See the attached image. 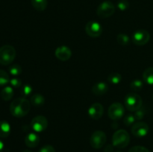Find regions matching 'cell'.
Segmentation results:
<instances>
[{"mask_svg": "<svg viewBox=\"0 0 153 152\" xmlns=\"http://www.w3.org/2000/svg\"><path fill=\"white\" fill-rule=\"evenodd\" d=\"M22 152H32V151H30V150H24Z\"/></svg>", "mask_w": 153, "mask_h": 152, "instance_id": "e575fe53", "label": "cell"}, {"mask_svg": "<svg viewBox=\"0 0 153 152\" xmlns=\"http://www.w3.org/2000/svg\"><path fill=\"white\" fill-rule=\"evenodd\" d=\"M117 7L121 11H125L129 7V2L127 0H120L118 1Z\"/></svg>", "mask_w": 153, "mask_h": 152, "instance_id": "83f0119b", "label": "cell"}, {"mask_svg": "<svg viewBox=\"0 0 153 152\" xmlns=\"http://www.w3.org/2000/svg\"><path fill=\"white\" fill-rule=\"evenodd\" d=\"M13 88L11 86H4L1 91V97L4 101H10L13 96Z\"/></svg>", "mask_w": 153, "mask_h": 152, "instance_id": "ac0fdd59", "label": "cell"}, {"mask_svg": "<svg viewBox=\"0 0 153 152\" xmlns=\"http://www.w3.org/2000/svg\"><path fill=\"white\" fill-rule=\"evenodd\" d=\"M115 6L111 1H104L99 5L97 13L100 17L108 18L111 16L115 12Z\"/></svg>", "mask_w": 153, "mask_h": 152, "instance_id": "8992f818", "label": "cell"}, {"mask_svg": "<svg viewBox=\"0 0 153 152\" xmlns=\"http://www.w3.org/2000/svg\"><path fill=\"white\" fill-rule=\"evenodd\" d=\"M16 58V50L10 45H4L0 48V64L7 66L11 63Z\"/></svg>", "mask_w": 153, "mask_h": 152, "instance_id": "3957f363", "label": "cell"}, {"mask_svg": "<svg viewBox=\"0 0 153 152\" xmlns=\"http://www.w3.org/2000/svg\"><path fill=\"white\" fill-rule=\"evenodd\" d=\"M9 83L13 88H19L22 86V80L18 77H13L10 79Z\"/></svg>", "mask_w": 153, "mask_h": 152, "instance_id": "f546056e", "label": "cell"}, {"mask_svg": "<svg viewBox=\"0 0 153 152\" xmlns=\"http://www.w3.org/2000/svg\"><path fill=\"white\" fill-rule=\"evenodd\" d=\"M31 128L35 132L40 133L44 131L48 127V120L45 116H37L31 120Z\"/></svg>", "mask_w": 153, "mask_h": 152, "instance_id": "30bf717a", "label": "cell"}, {"mask_svg": "<svg viewBox=\"0 0 153 152\" xmlns=\"http://www.w3.org/2000/svg\"><path fill=\"white\" fill-rule=\"evenodd\" d=\"M152 99H153V97H152Z\"/></svg>", "mask_w": 153, "mask_h": 152, "instance_id": "8d00e7d4", "label": "cell"}, {"mask_svg": "<svg viewBox=\"0 0 153 152\" xmlns=\"http://www.w3.org/2000/svg\"><path fill=\"white\" fill-rule=\"evenodd\" d=\"M25 143L27 147L35 148L40 143V137L35 133H29L25 138Z\"/></svg>", "mask_w": 153, "mask_h": 152, "instance_id": "9a60e30c", "label": "cell"}, {"mask_svg": "<svg viewBox=\"0 0 153 152\" xmlns=\"http://www.w3.org/2000/svg\"><path fill=\"white\" fill-rule=\"evenodd\" d=\"M124 113H125L124 106L118 102H115L111 104L108 108V111L109 118L114 121L120 119L121 118L123 117Z\"/></svg>", "mask_w": 153, "mask_h": 152, "instance_id": "52a82bcc", "label": "cell"}, {"mask_svg": "<svg viewBox=\"0 0 153 152\" xmlns=\"http://www.w3.org/2000/svg\"><path fill=\"white\" fill-rule=\"evenodd\" d=\"M39 152H55V150L53 146L50 145H46L40 149Z\"/></svg>", "mask_w": 153, "mask_h": 152, "instance_id": "1f68e13d", "label": "cell"}, {"mask_svg": "<svg viewBox=\"0 0 153 152\" xmlns=\"http://www.w3.org/2000/svg\"><path fill=\"white\" fill-rule=\"evenodd\" d=\"M31 109V102L25 98H17L13 100L10 105V112L16 118L26 116Z\"/></svg>", "mask_w": 153, "mask_h": 152, "instance_id": "6da1fadb", "label": "cell"}, {"mask_svg": "<svg viewBox=\"0 0 153 152\" xmlns=\"http://www.w3.org/2000/svg\"><path fill=\"white\" fill-rule=\"evenodd\" d=\"M11 128L10 124L6 121H0V137L7 138L10 134Z\"/></svg>", "mask_w": 153, "mask_h": 152, "instance_id": "2e32d148", "label": "cell"}, {"mask_svg": "<svg viewBox=\"0 0 153 152\" xmlns=\"http://www.w3.org/2000/svg\"><path fill=\"white\" fill-rule=\"evenodd\" d=\"M55 56L61 61H67L70 60L72 56V51L68 46H61L55 50Z\"/></svg>", "mask_w": 153, "mask_h": 152, "instance_id": "4fadbf2b", "label": "cell"}, {"mask_svg": "<svg viewBox=\"0 0 153 152\" xmlns=\"http://www.w3.org/2000/svg\"><path fill=\"white\" fill-rule=\"evenodd\" d=\"M149 131V127L146 122H138L134 123L131 127V133L136 137H146Z\"/></svg>", "mask_w": 153, "mask_h": 152, "instance_id": "9c48e42d", "label": "cell"}, {"mask_svg": "<svg viewBox=\"0 0 153 152\" xmlns=\"http://www.w3.org/2000/svg\"><path fill=\"white\" fill-rule=\"evenodd\" d=\"M32 92V87L29 84H25L22 86L21 89V95L23 96V98H25L27 96H29Z\"/></svg>", "mask_w": 153, "mask_h": 152, "instance_id": "484cf974", "label": "cell"}, {"mask_svg": "<svg viewBox=\"0 0 153 152\" xmlns=\"http://www.w3.org/2000/svg\"><path fill=\"white\" fill-rule=\"evenodd\" d=\"M10 77L7 72L0 69V86H4L10 82Z\"/></svg>", "mask_w": 153, "mask_h": 152, "instance_id": "cb8c5ba5", "label": "cell"}, {"mask_svg": "<svg viewBox=\"0 0 153 152\" xmlns=\"http://www.w3.org/2000/svg\"><path fill=\"white\" fill-rule=\"evenodd\" d=\"M150 34L144 29H139L133 34L131 40L137 46H143L149 41Z\"/></svg>", "mask_w": 153, "mask_h": 152, "instance_id": "ba28073f", "label": "cell"}, {"mask_svg": "<svg viewBox=\"0 0 153 152\" xmlns=\"http://www.w3.org/2000/svg\"><path fill=\"white\" fill-rule=\"evenodd\" d=\"M107 141V137L102 131H96L93 133L90 139V144L92 148L95 149H100L104 147Z\"/></svg>", "mask_w": 153, "mask_h": 152, "instance_id": "5b68a950", "label": "cell"}, {"mask_svg": "<svg viewBox=\"0 0 153 152\" xmlns=\"http://www.w3.org/2000/svg\"><path fill=\"white\" fill-rule=\"evenodd\" d=\"M117 42L119 43V44H120L121 46H126L130 42V38L126 34H119L117 37Z\"/></svg>", "mask_w": 153, "mask_h": 152, "instance_id": "7402d4cb", "label": "cell"}, {"mask_svg": "<svg viewBox=\"0 0 153 152\" xmlns=\"http://www.w3.org/2000/svg\"><path fill=\"white\" fill-rule=\"evenodd\" d=\"M85 31L90 37H98L102 34V25L97 21H90L85 26Z\"/></svg>", "mask_w": 153, "mask_h": 152, "instance_id": "8fae6325", "label": "cell"}, {"mask_svg": "<svg viewBox=\"0 0 153 152\" xmlns=\"http://www.w3.org/2000/svg\"><path fill=\"white\" fill-rule=\"evenodd\" d=\"M9 72L13 76H18L22 73V68L19 64H13L9 66Z\"/></svg>", "mask_w": 153, "mask_h": 152, "instance_id": "d4e9b609", "label": "cell"}, {"mask_svg": "<svg viewBox=\"0 0 153 152\" xmlns=\"http://www.w3.org/2000/svg\"><path fill=\"white\" fill-rule=\"evenodd\" d=\"M31 4L35 10L43 11L48 4L47 0H31Z\"/></svg>", "mask_w": 153, "mask_h": 152, "instance_id": "d6986e66", "label": "cell"}, {"mask_svg": "<svg viewBox=\"0 0 153 152\" xmlns=\"http://www.w3.org/2000/svg\"><path fill=\"white\" fill-rule=\"evenodd\" d=\"M130 136L125 130H118L112 137V144L118 148H124L129 144Z\"/></svg>", "mask_w": 153, "mask_h": 152, "instance_id": "277c9868", "label": "cell"}, {"mask_svg": "<svg viewBox=\"0 0 153 152\" xmlns=\"http://www.w3.org/2000/svg\"><path fill=\"white\" fill-rule=\"evenodd\" d=\"M30 102L34 107H42L45 103V98L41 94L36 93L31 97Z\"/></svg>", "mask_w": 153, "mask_h": 152, "instance_id": "e0dca14e", "label": "cell"}, {"mask_svg": "<svg viewBox=\"0 0 153 152\" xmlns=\"http://www.w3.org/2000/svg\"><path fill=\"white\" fill-rule=\"evenodd\" d=\"M108 85L104 81L98 82L95 83L92 87L93 93L97 96L104 95L108 92Z\"/></svg>", "mask_w": 153, "mask_h": 152, "instance_id": "5bb4252c", "label": "cell"}, {"mask_svg": "<svg viewBox=\"0 0 153 152\" xmlns=\"http://www.w3.org/2000/svg\"><path fill=\"white\" fill-rule=\"evenodd\" d=\"M4 143H3V142L0 139V152L3 151V150H4Z\"/></svg>", "mask_w": 153, "mask_h": 152, "instance_id": "836d02e7", "label": "cell"}, {"mask_svg": "<svg viewBox=\"0 0 153 152\" xmlns=\"http://www.w3.org/2000/svg\"><path fill=\"white\" fill-rule=\"evenodd\" d=\"M114 147V146L113 145V144H112V145H111V144L107 145L105 147L104 152H113Z\"/></svg>", "mask_w": 153, "mask_h": 152, "instance_id": "d6a6232c", "label": "cell"}, {"mask_svg": "<svg viewBox=\"0 0 153 152\" xmlns=\"http://www.w3.org/2000/svg\"><path fill=\"white\" fill-rule=\"evenodd\" d=\"M135 117H134V115L132 114H128L124 117L123 122L126 126H131L133 125L135 122Z\"/></svg>", "mask_w": 153, "mask_h": 152, "instance_id": "4316f807", "label": "cell"}, {"mask_svg": "<svg viewBox=\"0 0 153 152\" xmlns=\"http://www.w3.org/2000/svg\"><path fill=\"white\" fill-rule=\"evenodd\" d=\"M117 152H122V151H117Z\"/></svg>", "mask_w": 153, "mask_h": 152, "instance_id": "d590c367", "label": "cell"}, {"mask_svg": "<svg viewBox=\"0 0 153 152\" xmlns=\"http://www.w3.org/2000/svg\"><path fill=\"white\" fill-rule=\"evenodd\" d=\"M88 116L94 120L101 119L104 113V107L100 103H94L88 108Z\"/></svg>", "mask_w": 153, "mask_h": 152, "instance_id": "7c38bea8", "label": "cell"}, {"mask_svg": "<svg viewBox=\"0 0 153 152\" xmlns=\"http://www.w3.org/2000/svg\"><path fill=\"white\" fill-rule=\"evenodd\" d=\"M124 104L126 108L131 112H135L142 107L143 101L138 94L131 92L128 93L124 98Z\"/></svg>", "mask_w": 153, "mask_h": 152, "instance_id": "7a4b0ae2", "label": "cell"}, {"mask_svg": "<svg viewBox=\"0 0 153 152\" xmlns=\"http://www.w3.org/2000/svg\"><path fill=\"white\" fill-rule=\"evenodd\" d=\"M145 114H146V110L143 108H142V107H140L139 110H136L135 113H134V117H135L136 120H141L143 117H144Z\"/></svg>", "mask_w": 153, "mask_h": 152, "instance_id": "f1b7e54d", "label": "cell"}, {"mask_svg": "<svg viewBox=\"0 0 153 152\" xmlns=\"http://www.w3.org/2000/svg\"><path fill=\"white\" fill-rule=\"evenodd\" d=\"M143 86V83L142 80H138V79H136V80H132L130 83V88H131V90L133 91H140L141 90V89Z\"/></svg>", "mask_w": 153, "mask_h": 152, "instance_id": "603a6c76", "label": "cell"}, {"mask_svg": "<svg viewBox=\"0 0 153 152\" xmlns=\"http://www.w3.org/2000/svg\"><path fill=\"white\" fill-rule=\"evenodd\" d=\"M122 80V76L120 74L117 72H113L110 74L108 77V81L113 84H118Z\"/></svg>", "mask_w": 153, "mask_h": 152, "instance_id": "44dd1931", "label": "cell"}, {"mask_svg": "<svg viewBox=\"0 0 153 152\" xmlns=\"http://www.w3.org/2000/svg\"><path fill=\"white\" fill-rule=\"evenodd\" d=\"M128 152H149V151L146 148L143 147V146L136 145L131 148Z\"/></svg>", "mask_w": 153, "mask_h": 152, "instance_id": "4dcf8cb0", "label": "cell"}, {"mask_svg": "<svg viewBox=\"0 0 153 152\" xmlns=\"http://www.w3.org/2000/svg\"><path fill=\"white\" fill-rule=\"evenodd\" d=\"M143 81L147 84L153 85V67L146 69L143 73Z\"/></svg>", "mask_w": 153, "mask_h": 152, "instance_id": "ffe728a7", "label": "cell"}]
</instances>
